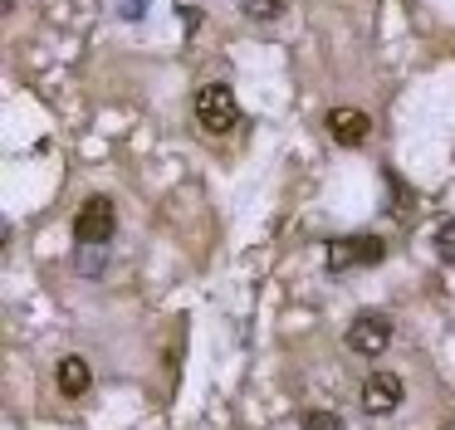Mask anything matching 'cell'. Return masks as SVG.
Here are the masks:
<instances>
[{
  "label": "cell",
  "mask_w": 455,
  "mask_h": 430,
  "mask_svg": "<svg viewBox=\"0 0 455 430\" xmlns=\"http://www.w3.org/2000/svg\"><path fill=\"white\" fill-rule=\"evenodd\" d=\"M113 230H118L113 201L108 195H89V201L79 205V215H74V240H79V250H99V244H108Z\"/></svg>",
  "instance_id": "1"
},
{
  "label": "cell",
  "mask_w": 455,
  "mask_h": 430,
  "mask_svg": "<svg viewBox=\"0 0 455 430\" xmlns=\"http://www.w3.org/2000/svg\"><path fill=\"white\" fill-rule=\"evenodd\" d=\"M387 259V244L377 235H343V240L328 244V269L347 274V269H372Z\"/></svg>",
  "instance_id": "2"
},
{
  "label": "cell",
  "mask_w": 455,
  "mask_h": 430,
  "mask_svg": "<svg viewBox=\"0 0 455 430\" xmlns=\"http://www.w3.org/2000/svg\"><path fill=\"white\" fill-rule=\"evenodd\" d=\"M196 123L206 127V132H230V127L240 123V103H235V93H230L226 84H206L196 93Z\"/></svg>",
  "instance_id": "3"
},
{
  "label": "cell",
  "mask_w": 455,
  "mask_h": 430,
  "mask_svg": "<svg viewBox=\"0 0 455 430\" xmlns=\"http://www.w3.org/2000/svg\"><path fill=\"white\" fill-rule=\"evenodd\" d=\"M387 342H392V318H387V313L367 308L347 322V347H353L357 357H377V352H387Z\"/></svg>",
  "instance_id": "4"
},
{
  "label": "cell",
  "mask_w": 455,
  "mask_h": 430,
  "mask_svg": "<svg viewBox=\"0 0 455 430\" xmlns=\"http://www.w3.org/2000/svg\"><path fill=\"white\" fill-rule=\"evenodd\" d=\"M402 406V377L396 371H372L363 381V410L367 416H392Z\"/></svg>",
  "instance_id": "5"
},
{
  "label": "cell",
  "mask_w": 455,
  "mask_h": 430,
  "mask_svg": "<svg viewBox=\"0 0 455 430\" xmlns=\"http://www.w3.org/2000/svg\"><path fill=\"white\" fill-rule=\"evenodd\" d=\"M54 381H60V391H64L69 401H79V396H89V386H93V367H89L84 357H60Z\"/></svg>",
  "instance_id": "6"
},
{
  "label": "cell",
  "mask_w": 455,
  "mask_h": 430,
  "mask_svg": "<svg viewBox=\"0 0 455 430\" xmlns=\"http://www.w3.org/2000/svg\"><path fill=\"white\" fill-rule=\"evenodd\" d=\"M328 132H333L343 147H357L367 132H372V123H367V113H357V108H333V113H328Z\"/></svg>",
  "instance_id": "7"
},
{
  "label": "cell",
  "mask_w": 455,
  "mask_h": 430,
  "mask_svg": "<svg viewBox=\"0 0 455 430\" xmlns=\"http://www.w3.org/2000/svg\"><path fill=\"white\" fill-rule=\"evenodd\" d=\"M289 0H240V10H245V20H279L284 15Z\"/></svg>",
  "instance_id": "8"
},
{
  "label": "cell",
  "mask_w": 455,
  "mask_h": 430,
  "mask_svg": "<svg viewBox=\"0 0 455 430\" xmlns=\"http://www.w3.org/2000/svg\"><path fill=\"white\" fill-rule=\"evenodd\" d=\"M435 254H441L445 264H455V220L435 230Z\"/></svg>",
  "instance_id": "9"
},
{
  "label": "cell",
  "mask_w": 455,
  "mask_h": 430,
  "mask_svg": "<svg viewBox=\"0 0 455 430\" xmlns=\"http://www.w3.org/2000/svg\"><path fill=\"white\" fill-rule=\"evenodd\" d=\"M304 430H343V420H338L333 410H308V416H304Z\"/></svg>",
  "instance_id": "10"
},
{
  "label": "cell",
  "mask_w": 455,
  "mask_h": 430,
  "mask_svg": "<svg viewBox=\"0 0 455 430\" xmlns=\"http://www.w3.org/2000/svg\"><path fill=\"white\" fill-rule=\"evenodd\" d=\"M79 269H84V274H99V269H103V264H99V259H93V254H89V250H84V259H79Z\"/></svg>",
  "instance_id": "11"
}]
</instances>
